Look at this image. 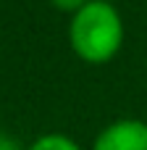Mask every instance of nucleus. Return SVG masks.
Listing matches in <instances>:
<instances>
[{
  "label": "nucleus",
  "instance_id": "423d86ee",
  "mask_svg": "<svg viewBox=\"0 0 147 150\" xmlns=\"http://www.w3.org/2000/svg\"><path fill=\"white\" fill-rule=\"evenodd\" d=\"M108 3H113V0H108Z\"/></svg>",
  "mask_w": 147,
  "mask_h": 150
},
{
  "label": "nucleus",
  "instance_id": "39448f33",
  "mask_svg": "<svg viewBox=\"0 0 147 150\" xmlns=\"http://www.w3.org/2000/svg\"><path fill=\"white\" fill-rule=\"evenodd\" d=\"M0 150H21V145L11 137V134H5V132H0Z\"/></svg>",
  "mask_w": 147,
  "mask_h": 150
},
{
  "label": "nucleus",
  "instance_id": "20e7f679",
  "mask_svg": "<svg viewBox=\"0 0 147 150\" xmlns=\"http://www.w3.org/2000/svg\"><path fill=\"white\" fill-rule=\"evenodd\" d=\"M58 11H63V13H76V11H82L89 0H50Z\"/></svg>",
  "mask_w": 147,
  "mask_h": 150
},
{
  "label": "nucleus",
  "instance_id": "7ed1b4c3",
  "mask_svg": "<svg viewBox=\"0 0 147 150\" xmlns=\"http://www.w3.org/2000/svg\"><path fill=\"white\" fill-rule=\"evenodd\" d=\"M26 150H82V148H79L71 137L58 134V132H50V134L37 137V140H34Z\"/></svg>",
  "mask_w": 147,
  "mask_h": 150
},
{
  "label": "nucleus",
  "instance_id": "f257e3e1",
  "mask_svg": "<svg viewBox=\"0 0 147 150\" xmlns=\"http://www.w3.org/2000/svg\"><path fill=\"white\" fill-rule=\"evenodd\" d=\"M74 53L87 63H108L124 45V21L113 3L89 0L74 13L68 26Z\"/></svg>",
  "mask_w": 147,
  "mask_h": 150
},
{
  "label": "nucleus",
  "instance_id": "f03ea898",
  "mask_svg": "<svg viewBox=\"0 0 147 150\" xmlns=\"http://www.w3.org/2000/svg\"><path fill=\"white\" fill-rule=\"evenodd\" d=\"M92 150H147V124L139 119H118L95 137Z\"/></svg>",
  "mask_w": 147,
  "mask_h": 150
}]
</instances>
